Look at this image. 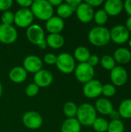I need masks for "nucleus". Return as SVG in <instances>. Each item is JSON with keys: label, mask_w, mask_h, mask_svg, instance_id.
Here are the masks:
<instances>
[{"label": "nucleus", "mask_w": 131, "mask_h": 132, "mask_svg": "<svg viewBox=\"0 0 131 132\" xmlns=\"http://www.w3.org/2000/svg\"><path fill=\"white\" fill-rule=\"evenodd\" d=\"M56 65L58 70L65 73L69 74L74 72L76 68V62L73 56L68 53H62L57 56Z\"/></svg>", "instance_id": "4"}, {"label": "nucleus", "mask_w": 131, "mask_h": 132, "mask_svg": "<svg viewBox=\"0 0 131 132\" xmlns=\"http://www.w3.org/2000/svg\"><path fill=\"white\" fill-rule=\"evenodd\" d=\"M109 123L108 121L103 118H97L93 124V128L97 132L107 131Z\"/></svg>", "instance_id": "27"}, {"label": "nucleus", "mask_w": 131, "mask_h": 132, "mask_svg": "<svg viewBox=\"0 0 131 132\" xmlns=\"http://www.w3.org/2000/svg\"><path fill=\"white\" fill-rule=\"evenodd\" d=\"M77 110H78V107L76 104L73 101L66 102L63 108V111L68 118H75L77 114Z\"/></svg>", "instance_id": "26"}, {"label": "nucleus", "mask_w": 131, "mask_h": 132, "mask_svg": "<svg viewBox=\"0 0 131 132\" xmlns=\"http://www.w3.org/2000/svg\"><path fill=\"white\" fill-rule=\"evenodd\" d=\"M47 46L52 49H59L63 46L65 43L64 38L60 34H49L46 37Z\"/></svg>", "instance_id": "22"}, {"label": "nucleus", "mask_w": 131, "mask_h": 132, "mask_svg": "<svg viewBox=\"0 0 131 132\" xmlns=\"http://www.w3.org/2000/svg\"><path fill=\"white\" fill-rule=\"evenodd\" d=\"M18 37V32L12 25H0V42L3 44H12Z\"/></svg>", "instance_id": "8"}, {"label": "nucleus", "mask_w": 131, "mask_h": 132, "mask_svg": "<svg viewBox=\"0 0 131 132\" xmlns=\"http://www.w3.org/2000/svg\"><path fill=\"white\" fill-rule=\"evenodd\" d=\"M113 58L115 61L119 63H127L131 60V52L125 47L118 48L115 50L113 53Z\"/></svg>", "instance_id": "20"}, {"label": "nucleus", "mask_w": 131, "mask_h": 132, "mask_svg": "<svg viewBox=\"0 0 131 132\" xmlns=\"http://www.w3.org/2000/svg\"><path fill=\"white\" fill-rule=\"evenodd\" d=\"M102 83L98 80L93 79L84 84L83 92L88 98H96L102 94Z\"/></svg>", "instance_id": "9"}, {"label": "nucleus", "mask_w": 131, "mask_h": 132, "mask_svg": "<svg viewBox=\"0 0 131 132\" xmlns=\"http://www.w3.org/2000/svg\"><path fill=\"white\" fill-rule=\"evenodd\" d=\"M126 28L128 29V31H131V16H129V18L126 21Z\"/></svg>", "instance_id": "44"}, {"label": "nucleus", "mask_w": 131, "mask_h": 132, "mask_svg": "<svg viewBox=\"0 0 131 132\" xmlns=\"http://www.w3.org/2000/svg\"><path fill=\"white\" fill-rule=\"evenodd\" d=\"M116 87L114 85L110 84H106L103 85L102 88V94L106 97H113L116 94Z\"/></svg>", "instance_id": "33"}, {"label": "nucleus", "mask_w": 131, "mask_h": 132, "mask_svg": "<svg viewBox=\"0 0 131 132\" xmlns=\"http://www.w3.org/2000/svg\"><path fill=\"white\" fill-rule=\"evenodd\" d=\"M90 52L88 48L86 46H78L75 51H74V55L73 57L75 60H77L80 63H86L88 59L90 56Z\"/></svg>", "instance_id": "23"}, {"label": "nucleus", "mask_w": 131, "mask_h": 132, "mask_svg": "<svg viewBox=\"0 0 131 132\" xmlns=\"http://www.w3.org/2000/svg\"><path fill=\"white\" fill-rule=\"evenodd\" d=\"M13 2L12 0H0V11H8L12 5Z\"/></svg>", "instance_id": "35"}, {"label": "nucleus", "mask_w": 131, "mask_h": 132, "mask_svg": "<svg viewBox=\"0 0 131 132\" xmlns=\"http://www.w3.org/2000/svg\"><path fill=\"white\" fill-rule=\"evenodd\" d=\"M38 47L39 48H40V49H46L48 46H47V43H46V39H43L42 41H41L40 43H38Z\"/></svg>", "instance_id": "43"}, {"label": "nucleus", "mask_w": 131, "mask_h": 132, "mask_svg": "<svg viewBox=\"0 0 131 132\" xmlns=\"http://www.w3.org/2000/svg\"><path fill=\"white\" fill-rule=\"evenodd\" d=\"M118 112L124 118H131V98L125 99L120 103Z\"/></svg>", "instance_id": "25"}, {"label": "nucleus", "mask_w": 131, "mask_h": 132, "mask_svg": "<svg viewBox=\"0 0 131 132\" xmlns=\"http://www.w3.org/2000/svg\"><path fill=\"white\" fill-rule=\"evenodd\" d=\"M88 39L91 44L96 46H103L107 45L110 40V30L103 26H98L90 29L88 34Z\"/></svg>", "instance_id": "3"}, {"label": "nucleus", "mask_w": 131, "mask_h": 132, "mask_svg": "<svg viewBox=\"0 0 131 132\" xmlns=\"http://www.w3.org/2000/svg\"><path fill=\"white\" fill-rule=\"evenodd\" d=\"M124 8L125 9L127 13L131 16V0H126L124 2Z\"/></svg>", "instance_id": "40"}, {"label": "nucleus", "mask_w": 131, "mask_h": 132, "mask_svg": "<svg viewBox=\"0 0 131 132\" xmlns=\"http://www.w3.org/2000/svg\"><path fill=\"white\" fill-rule=\"evenodd\" d=\"M2 24L5 25H12L14 22V14L12 12L8 10L2 13L1 16Z\"/></svg>", "instance_id": "31"}, {"label": "nucleus", "mask_w": 131, "mask_h": 132, "mask_svg": "<svg viewBox=\"0 0 131 132\" xmlns=\"http://www.w3.org/2000/svg\"><path fill=\"white\" fill-rule=\"evenodd\" d=\"M124 9V2L121 0H107L104 3V11L108 15H117Z\"/></svg>", "instance_id": "17"}, {"label": "nucleus", "mask_w": 131, "mask_h": 132, "mask_svg": "<svg viewBox=\"0 0 131 132\" xmlns=\"http://www.w3.org/2000/svg\"><path fill=\"white\" fill-rule=\"evenodd\" d=\"M124 125L119 120H112L108 125L107 132H124Z\"/></svg>", "instance_id": "30"}, {"label": "nucleus", "mask_w": 131, "mask_h": 132, "mask_svg": "<svg viewBox=\"0 0 131 132\" xmlns=\"http://www.w3.org/2000/svg\"><path fill=\"white\" fill-rule=\"evenodd\" d=\"M39 90V87L35 83H31L26 86L25 92L28 97H35L36 95L38 94Z\"/></svg>", "instance_id": "32"}, {"label": "nucleus", "mask_w": 131, "mask_h": 132, "mask_svg": "<svg viewBox=\"0 0 131 132\" xmlns=\"http://www.w3.org/2000/svg\"><path fill=\"white\" fill-rule=\"evenodd\" d=\"M42 60L36 55H29L23 60L22 67L28 73H36L42 68Z\"/></svg>", "instance_id": "13"}, {"label": "nucleus", "mask_w": 131, "mask_h": 132, "mask_svg": "<svg viewBox=\"0 0 131 132\" xmlns=\"http://www.w3.org/2000/svg\"><path fill=\"white\" fill-rule=\"evenodd\" d=\"M75 12L76 13V16L78 19L83 23L90 22L93 19V15H94L93 8L91 7L90 5H88L86 2H82Z\"/></svg>", "instance_id": "12"}, {"label": "nucleus", "mask_w": 131, "mask_h": 132, "mask_svg": "<svg viewBox=\"0 0 131 132\" xmlns=\"http://www.w3.org/2000/svg\"><path fill=\"white\" fill-rule=\"evenodd\" d=\"M34 17L42 21H47L53 16V7L47 0H35L33 1L31 9Z\"/></svg>", "instance_id": "1"}, {"label": "nucleus", "mask_w": 131, "mask_h": 132, "mask_svg": "<svg viewBox=\"0 0 131 132\" xmlns=\"http://www.w3.org/2000/svg\"><path fill=\"white\" fill-rule=\"evenodd\" d=\"M44 62L48 64V65H53V64H56V60H57V56L55 55L54 53H46L45 56H44Z\"/></svg>", "instance_id": "34"}, {"label": "nucleus", "mask_w": 131, "mask_h": 132, "mask_svg": "<svg viewBox=\"0 0 131 132\" xmlns=\"http://www.w3.org/2000/svg\"><path fill=\"white\" fill-rule=\"evenodd\" d=\"M76 119L81 125L92 126L97 117V111L95 108L89 104L84 103L78 107Z\"/></svg>", "instance_id": "2"}, {"label": "nucleus", "mask_w": 131, "mask_h": 132, "mask_svg": "<svg viewBox=\"0 0 131 132\" xmlns=\"http://www.w3.org/2000/svg\"><path fill=\"white\" fill-rule=\"evenodd\" d=\"M100 63L101 64V66L105 69V70H112L115 67V60L113 56H110V55H105L103 56L100 60Z\"/></svg>", "instance_id": "28"}, {"label": "nucleus", "mask_w": 131, "mask_h": 132, "mask_svg": "<svg viewBox=\"0 0 131 132\" xmlns=\"http://www.w3.org/2000/svg\"><path fill=\"white\" fill-rule=\"evenodd\" d=\"M81 125L76 118L66 119L61 126V132H80Z\"/></svg>", "instance_id": "21"}, {"label": "nucleus", "mask_w": 131, "mask_h": 132, "mask_svg": "<svg viewBox=\"0 0 131 132\" xmlns=\"http://www.w3.org/2000/svg\"><path fill=\"white\" fill-rule=\"evenodd\" d=\"M33 80L34 83L39 87H46L52 84L53 80V76L50 71L42 69L34 74Z\"/></svg>", "instance_id": "15"}, {"label": "nucleus", "mask_w": 131, "mask_h": 132, "mask_svg": "<svg viewBox=\"0 0 131 132\" xmlns=\"http://www.w3.org/2000/svg\"><path fill=\"white\" fill-rule=\"evenodd\" d=\"M26 36L31 43L37 46L39 43L45 39V32L40 26L37 24H32L27 28Z\"/></svg>", "instance_id": "11"}, {"label": "nucleus", "mask_w": 131, "mask_h": 132, "mask_svg": "<svg viewBox=\"0 0 131 132\" xmlns=\"http://www.w3.org/2000/svg\"><path fill=\"white\" fill-rule=\"evenodd\" d=\"M2 84L0 82V97L2 96Z\"/></svg>", "instance_id": "45"}, {"label": "nucleus", "mask_w": 131, "mask_h": 132, "mask_svg": "<svg viewBox=\"0 0 131 132\" xmlns=\"http://www.w3.org/2000/svg\"><path fill=\"white\" fill-rule=\"evenodd\" d=\"M110 39L118 44L126 43L130 37V32L126 26L123 25L115 26L111 30H110Z\"/></svg>", "instance_id": "10"}, {"label": "nucleus", "mask_w": 131, "mask_h": 132, "mask_svg": "<svg viewBox=\"0 0 131 132\" xmlns=\"http://www.w3.org/2000/svg\"><path fill=\"white\" fill-rule=\"evenodd\" d=\"M129 45H130V46L131 47V39H130V41H129Z\"/></svg>", "instance_id": "46"}, {"label": "nucleus", "mask_w": 131, "mask_h": 132, "mask_svg": "<svg viewBox=\"0 0 131 132\" xmlns=\"http://www.w3.org/2000/svg\"><path fill=\"white\" fill-rule=\"evenodd\" d=\"M28 76V73L22 67H15L9 71L8 77L10 80L15 84H21L23 83Z\"/></svg>", "instance_id": "18"}, {"label": "nucleus", "mask_w": 131, "mask_h": 132, "mask_svg": "<svg viewBox=\"0 0 131 132\" xmlns=\"http://www.w3.org/2000/svg\"><path fill=\"white\" fill-rule=\"evenodd\" d=\"M93 19L97 24L101 26L102 25L105 24L107 22L108 15L104 11V9H99L96 12H94Z\"/></svg>", "instance_id": "29"}, {"label": "nucleus", "mask_w": 131, "mask_h": 132, "mask_svg": "<svg viewBox=\"0 0 131 132\" xmlns=\"http://www.w3.org/2000/svg\"><path fill=\"white\" fill-rule=\"evenodd\" d=\"M65 23L59 16H52L46 22V29L49 34H60L63 30Z\"/></svg>", "instance_id": "16"}, {"label": "nucleus", "mask_w": 131, "mask_h": 132, "mask_svg": "<svg viewBox=\"0 0 131 132\" xmlns=\"http://www.w3.org/2000/svg\"><path fill=\"white\" fill-rule=\"evenodd\" d=\"M49 2L53 7H54V6L58 7L59 5H61L63 3V1H61V0H49Z\"/></svg>", "instance_id": "42"}, {"label": "nucleus", "mask_w": 131, "mask_h": 132, "mask_svg": "<svg viewBox=\"0 0 131 132\" xmlns=\"http://www.w3.org/2000/svg\"><path fill=\"white\" fill-rule=\"evenodd\" d=\"M110 117H111V118L113 120H119L120 119V114H119V112L117 111H115V110H113L110 114Z\"/></svg>", "instance_id": "41"}, {"label": "nucleus", "mask_w": 131, "mask_h": 132, "mask_svg": "<svg viewBox=\"0 0 131 132\" xmlns=\"http://www.w3.org/2000/svg\"><path fill=\"white\" fill-rule=\"evenodd\" d=\"M87 63H89L91 67H94L95 66H97L99 63H100V58L98 57L97 55L96 54H93V55H90V58L88 59Z\"/></svg>", "instance_id": "36"}, {"label": "nucleus", "mask_w": 131, "mask_h": 132, "mask_svg": "<svg viewBox=\"0 0 131 132\" xmlns=\"http://www.w3.org/2000/svg\"><path fill=\"white\" fill-rule=\"evenodd\" d=\"M16 2L22 9H29V7H31L33 1L32 0H17Z\"/></svg>", "instance_id": "37"}, {"label": "nucleus", "mask_w": 131, "mask_h": 132, "mask_svg": "<svg viewBox=\"0 0 131 132\" xmlns=\"http://www.w3.org/2000/svg\"><path fill=\"white\" fill-rule=\"evenodd\" d=\"M86 2L90 5L91 7H97L100 6L101 4H103V0H86Z\"/></svg>", "instance_id": "39"}, {"label": "nucleus", "mask_w": 131, "mask_h": 132, "mask_svg": "<svg viewBox=\"0 0 131 132\" xmlns=\"http://www.w3.org/2000/svg\"><path fill=\"white\" fill-rule=\"evenodd\" d=\"M66 2L76 11V9L80 5V4L82 2V1L81 0H66Z\"/></svg>", "instance_id": "38"}, {"label": "nucleus", "mask_w": 131, "mask_h": 132, "mask_svg": "<svg viewBox=\"0 0 131 132\" xmlns=\"http://www.w3.org/2000/svg\"><path fill=\"white\" fill-rule=\"evenodd\" d=\"M94 108H95L97 111H98L99 113L104 114V115L110 114L114 110L113 104L111 103L110 101H109L107 98L98 99L95 103Z\"/></svg>", "instance_id": "19"}, {"label": "nucleus", "mask_w": 131, "mask_h": 132, "mask_svg": "<svg viewBox=\"0 0 131 132\" xmlns=\"http://www.w3.org/2000/svg\"><path fill=\"white\" fill-rule=\"evenodd\" d=\"M34 20V15L29 9H22L17 10L14 14V23L20 28H28Z\"/></svg>", "instance_id": "6"}, {"label": "nucleus", "mask_w": 131, "mask_h": 132, "mask_svg": "<svg viewBox=\"0 0 131 132\" xmlns=\"http://www.w3.org/2000/svg\"><path fill=\"white\" fill-rule=\"evenodd\" d=\"M127 70L121 66H116L110 72V79L115 86H123L127 81Z\"/></svg>", "instance_id": "14"}, {"label": "nucleus", "mask_w": 131, "mask_h": 132, "mask_svg": "<svg viewBox=\"0 0 131 132\" xmlns=\"http://www.w3.org/2000/svg\"><path fill=\"white\" fill-rule=\"evenodd\" d=\"M22 123L24 126L27 128L31 130H36L42 126L43 120L42 116L38 112L29 111L23 114Z\"/></svg>", "instance_id": "7"}, {"label": "nucleus", "mask_w": 131, "mask_h": 132, "mask_svg": "<svg viewBox=\"0 0 131 132\" xmlns=\"http://www.w3.org/2000/svg\"><path fill=\"white\" fill-rule=\"evenodd\" d=\"M75 10L69 5L66 2H63L61 5H59L56 9L57 16H59L61 19H68L69 18L73 13Z\"/></svg>", "instance_id": "24"}, {"label": "nucleus", "mask_w": 131, "mask_h": 132, "mask_svg": "<svg viewBox=\"0 0 131 132\" xmlns=\"http://www.w3.org/2000/svg\"><path fill=\"white\" fill-rule=\"evenodd\" d=\"M75 77L76 80L83 84H86L93 79L95 70L87 63H80L75 68Z\"/></svg>", "instance_id": "5"}]
</instances>
